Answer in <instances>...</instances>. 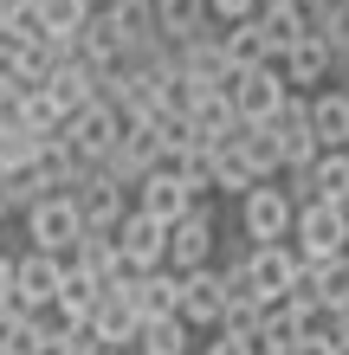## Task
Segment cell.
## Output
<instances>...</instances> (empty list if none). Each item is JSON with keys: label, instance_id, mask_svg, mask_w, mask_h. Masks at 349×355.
Returning a JSON list of instances; mask_svg holds the SVG:
<instances>
[{"label": "cell", "instance_id": "cell-1", "mask_svg": "<svg viewBox=\"0 0 349 355\" xmlns=\"http://www.w3.org/2000/svg\"><path fill=\"white\" fill-rule=\"evenodd\" d=\"M214 252H220L214 200H194L181 220H169V245H162V265L169 271H201V265H214Z\"/></svg>", "mask_w": 349, "mask_h": 355}, {"label": "cell", "instance_id": "cell-2", "mask_svg": "<svg viewBox=\"0 0 349 355\" xmlns=\"http://www.w3.org/2000/svg\"><path fill=\"white\" fill-rule=\"evenodd\" d=\"M291 214H298V207L284 200L278 175H272V181H253V187L239 194V233L253 239V245H265V239H291Z\"/></svg>", "mask_w": 349, "mask_h": 355}, {"label": "cell", "instance_id": "cell-3", "mask_svg": "<svg viewBox=\"0 0 349 355\" xmlns=\"http://www.w3.org/2000/svg\"><path fill=\"white\" fill-rule=\"evenodd\" d=\"M298 278H304V259H298L291 239H265V245H253V252H246V284H253L259 304H272V297H284V291H298Z\"/></svg>", "mask_w": 349, "mask_h": 355}, {"label": "cell", "instance_id": "cell-4", "mask_svg": "<svg viewBox=\"0 0 349 355\" xmlns=\"http://www.w3.org/2000/svg\"><path fill=\"white\" fill-rule=\"evenodd\" d=\"M58 136H65V149H71L78 162H91V168H97V162H104V155L117 149V136H123V116L110 110L104 97H91L85 110H71V116H65V130H58Z\"/></svg>", "mask_w": 349, "mask_h": 355}, {"label": "cell", "instance_id": "cell-5", "mask_svg": "<svg viewBox=\"0 0 349 355\" xmlns=\"http://www.w3.org/2000/svg\"><path fill=\"white\" fill-rule=\"evenodd\" d=\"M110 181H123V187H136L149 168H162V136H155V123L142 116V123H123V136H117V149L97 162Z\"/></svg>", "mask_w": 349, "mask_h": 355}, {"label": "cell", "instance_id": "cell-6", "mask_svg": "<svg viewBox=\"0 0 349 355\" xmlns=\"http://www.w3.org/2000/svg\"><path fill=\"white\" fill-rule=\"evenodd\" d=\"M291 245H298V259H304V265H317V259H343V214H337V200H311V207H298V214H291Z\"/></svg>", "mask_w": 349, "mask_h": 355}, {"label": "cell", "instance_id": "cell-7", "mask_svg": "<svg viewBox=\"0 0 349 355\" xmlns=\"http://www.w3.org/2000/svg\"><path fill=\"white\" fill-rule=\"evenodd\" d=\"M278 97H284L278 65H239V71H227V103H233L239 123H265L278 110Z\"/></svg>", "mask_w": 349, "mask_h": 355}, {"label": "cell", "instance_id": "cell-8", "mask_svg": "<svg viewBox=\"0 0 349 355\" xmlns=\"http://www.w3.org/2000/svg\"><path fill=\"white\" fill-rule=\"evenodd\" d=\"M110 245H117L123 271H155L162 265V245H169V226L149 220V214H136V207H123V220L110 226Z\"/></svg>", "mask_w": 349, "mask_h": 355}, {"label": "cell", "instance_id": "cell-9", "mask_svg": "<svg viewBox=\"0 0 349 355\" xmlns=\"http://www.w3.org/2000/svg\"><path fill=\"white\" fill-rule=\"evenodd\" d=\"M65 200H71V214H78L85 233H110V226L123 220V181H110L104 168H85Z\"/></svg>", "mask_w": 349, "mask_h": 355}, {"label": "cell", "instance_id": "cell-10", "mask_svg": "<svg viewBox=\"0 0 349 355\" xmlns=\"http://www.w3.org/2000/svg\"><path fill=\"white\" fill-rule=\"evenodd\" d=\"M19 220H26V239H33V252H52V259H65V252H71V239L85 233L65 194H46V200H33Z\"/></svg>", "mask_w": 349, "mask_h": 355}, {"label": "cell", "instance_id": "cell-11", "mask_svg": "<svg viewBox=\"0 0 349 355\" xmlns=\"http://www.w3.org/2000/svg\"><path fill=\"white\" fill-rule=\"evenodd\" d=\"M220 304H227V278H220L214 265H201V271H181V291H175V317L188 323V329H214Z\"/></svg>", "mask_w": 349, "mask_h": 355}, {"label": "cell", "instance_id": "cell-12", "mask_svg": "<svg viewBox=\"0 0 349 355\" xmlns=\"http://www.w3.org/2000/svg\"><path fill=\"white\" fill-rule=\"evenodd\" d=\"M85 329L97 336V349H130V343H136L142 317L130 310V297H123V284H117V291H97V304H91Z\"/></svg>", "mask_w": 349, "mask_h": 355}, {"label": "cell", "instance_id": "cell-13", "mask_svg": "<svg viewBox=\"0 0 349 355\" xmlns=\"http://www.w3.org/2000/svg\"><path fill=\"white\" fill-rule=\"evenodd\" d=\"M58 278H65V265H58L52 252H13V297L26 304V310H52V291Z\"/></svg>", "mask_w": 349, "mask_h": 355}, {"label": "cell", "instance_id": "cell-14", "mask_svg": "<svg viewBox=\"0 0 349 355\" xmlns=\"http://www.w3.org/2000/svg\"><path fill=\"white\" fill-rule=\"evenodd\" d=\"M175 291H181V271H169V265L130 271V278H123V297H130V310L142 323H149V317H175Z\"/></svg>", "mask_w": 349, "mask_h": 355}, {"label": "cell", "instance_id": "cell-15", "mask_svg": "<svg viewBox=\"0 0 349 355\" xmlns=\"http://www.w3.org/2000/svg\"><path fill=\"white\" fill-rule=\"evenodd\" d=\"M278 78H284V91H311V85H330V52H323V39L317 33H304L298 46H284L278 58Z\"/></svg>", "mask_w": 349, "mask_h": 355}, {"label": "cell", "instance_id": "cell-16", "mask_svg": "<svg viewBox=\"0 0 349 355\" xmlns=\"http://www.w3.org/2000/svg\"><path fill=\"white\" fill-rule=\"evenodd\" d=\"M253 26H259V39H265V52H284V46H298L304 33H311V7H298V0H265V7L253 13Z\"/></svg>", "mask_w": 349, "mask_h": 355}, {"label": "cell", "instance_id": "cell-17", "mask_svg": "<svg viewBox=\"0 0 349 355\" xmlns=\"http://www.w3.org/2000/svg\"><path fill=\"white\" fill-rule=\"evenodd\" d=\"M188 207H194V200H188V187L175 181V168H149V175L136 181V214H149V220L169 226V220L188 214Z\"/></svg>", "mask_w": 349, "mask_h": 355}, {"label": "cell", "instance_id": "cell-18", "mask_svg": "<svg viewBox=\"0 0 349 355\" xmlns=\"http://www.w3.org/2000/svg\"><path fill=\"white\" fill-rule=\"evenodd\" d=\"M304 110H311L317 149H337V142H349V91H330V85H323L317 97H304Z\"/></svg>", "mask_w": 349, "mask_h": 355}, {"label": "cell", "instance_id": "cell-19", "mask_svg": "<svg viewBox=\"0 0 349 355\" xmlns=\"http://www.w3.org/2000/svg\"><path fill=\"white\" fill-rule=\"evenodd\" d=\"M149 26H155V39L181 46V39H194L207 26V7L201 0H149Z\"/></svg>", "mask_w": 349, "mask_h": 355}, {"label": "cell", "instance_id": "cell-20", "mask_svg": "<svg viewBox=\"0 0 349 355\" xmlns=\"http://www.w3.org/2000/svg\"><path fill=\"white\" fill-rule=\"evenodd\" d=\"M130 355H194V329L181 323V317H149V323L136 329Z\"/></svg>", "mask_w": 349, "mask_h": 355}, {"label": "cell", "instance_id": "cell-21", "mask_svg": "<svg viewBox=\"0 0 349 355\" xmlns=\"http://www.w3.org/2000/svg\"><path fill=\"white\" fill-rule=\"evenodd\" d=\"M220 33V58L239 71V65H272V52H265V39H259V26L253 19H233V26H214Z\"/></svg>", "mask_w": 349, "mask_h": 355}, {"label": "cell", "instance_id": "cell-22", "mask_svg": "<svg viewBox=\"0 0 349 355\" xmlns=\"http://www.w3.org/2000/svg\"><path fill=\"white\" fill-rule=\"evenodd\" d=\"M97 291H104L97 278H85V271H65V278H58V291H52V310H58L65 323H85L91 304H97Z\"/></svg>", "mask_w": 349, "mask_h": 355}, {"label": "cell", "instance_id": "cell-23", "mask_svg": "<svg viewBox=\"0 0 349 355\" xmlns=\"http://www.w3.org/2000/svg\"><path fill=\"white\" fill-rule=\"evenodd\" d=\"M207 168H214V194H246L259 175H253V162H246L233 142H220V149H207Z\"/></svg>", "mask_w": 349, "mask_h": 355}, {"label": "cell", "instance_id": "cell-24", "mask_svg": "<svg viewBox=\"0 0 349 355\" xmlns=\"http://www.w3.org/2000/svg\"><path fill=\"white\" fill-rule=\"evenodd\" d=\"M233 149L253 162V175H259V181H272V175H278V142H272V130H265V123H239Z\"/></svg>", "mask_w": 349, "mask_h": 355}, {"label": "cell", "instance_id": "cell-25", "mask_svg": "<svg viewBox=\"0 0 349 355\" xmlns=\"http://www.w3.org/2000/svg\"><path fill=\"white\" fill-rule=\"evenodd\" d=\"M311 175H317V194H323V200H343V194H349V142H337V149H317Z\"/></svg>", "mask_w": 349, "mask_h": 355}, {"label": "cell", "instance_id": "cell-26", "mask_svg": "<svg viewBox=\"0 0 349 355\" xmlns=\"http://www.w3.org/2000/svg\"><path fill=\"white\" fill-rule=\"evenodd\" d=\"M39 78H46V65H39L33 52H19V46L0 39V91H33Z\"/></svg>", "mask_w": 349, "mask_h": 355}, {"label": "cell", "instance_id": "cell-27", "mask_svg": "<svg viewBox=\"0 0 349 355\" xmlns=\"http://www.w3.org/2000/svg\"><path fill=\"white\" fill-rule=\"evenodd\" d=\"M97 0H39V19H46V33L52 39H78V26L91 19Z\"/></svg>", "mask_w": 349, "mask_h": 355}, {"label": "cell", "instance_id": "cell-28", "mask_svg": "<svg viewBox=\"0 0 349 355\" xmlns=\"http://www.w3.org/2000/svg\"><path fill=\"white\" fill-rule=\"evenodd\" d=\"M19 110H26V130H33V136H58V130H65L58 103H52L46 91H39V85H33V91H19Z\"/></svg>", "mask_w": 349, "mask_h": 355}, {"label": "cell", "instance_id": "cell-29", "mask_svg": "<svg viewBox=\"0 0 349 355\" xmlns=\"http://www.w3.org/2000/svg\"><path fill=\"white\" fill-rule=\"evenodd\" d=\"M0 355H39V310L19 323H0Z\"/></svg>", "mask_w": 349, "mask_h": 355}, {"label": "cell", "instance_id": "cell-30", "mask_svg": "<svg viewBox=\"0 0 349 355\" xmlns=\"http://www.w3.org/2000/svg\"><path fill=\"white\" fill-rule=\"evenodd\" d=\"M39 136L33 130H0V168H33Z\"/></svg>", "mask_w": 349, "mask_h": 355}, {"label": "cell", "instance_id": "cell-31", "mask_svg": "<svg viewBox=\"0 0 349 355\" xmlns=\"http://www.w3.org/2000/svg\"><path fill=\"white\" fill-rule=\"evenodd\" d=\"M201 7H207L214 26H233V19H253L259 13V0H201Z\"/></svg>", "mask_w": 349, "mask_h": 355}, {"label": "cell", "instance_id": "cell-32", "mask_svg": "<svg viewBox=\"0 0 349 355\" xmlns=\"http://www.w3.org/2000/svg\"><path fill=\"white\" fill-rule=\"evenodd\" d=\"M278 355H330V336H317V329H311V336H291Z\"/></svg>", "mask_w": 349, "mask_h": 355}, {"label": "cell", "instance_id": "cell-33", "mask_svg": "<svg viewBox=\"0 0 349 355\" xmlns=\"http://www.w3.org/2000/svg\"><path fill=\"white\" fill-rule=\"evenodd\" d=\"M194 355H246V343H233V336H220V329H207V343H201Z\"/></svg>", "mask_w": 349, "mask_h": 355}, {"label": "cell", "instance_id": "cell-34", "mask_svg": "<svg viewBox=\"0 0 349 355\" xmlns=\"http://www.w3.org/2000/svg\"><path fill=\"white\" fill-rule=\"evenodd\" d=\"M13 297V252H0V304Z\"/></svg>", "mask_w": 349, "mask_h": 355}, {"label": "cell", "instance_id": "cell-35", "mask_svg": "<svg viewBox=\"0 0 349 355\" xmlns=\"http://www.w3.org/2000/svg\"><path fill=\"white\" fill-rule=\"evenodd\" d=\"M330 355H349V336H330Z\"/></svg>", "mask_w": 349, "mask_h": 355}, {"label": "cell", "instance_id": "cell-36", "mask_svg": "<svg viewBox=\"0 0 349 355\" xmlns=\"http://www.w3.org/2000/svg\"><path fill=\"white\" fill-rule=\"evenodd\" d=\"M97 355H130V349H97Z\"/></svg>", "mask_w": 349, "mask_h": 355}, {"label": "cell", "instance_id": "cell-37", "mask_svg": "<svg viewBox=\"0 0 349 355\" xmlns=\"http://www.w3.org/2000/svg\"><path fill=\"white\" fill-rule=\"evenodd\" d=\"M343 7H349V0H343Z\"/></svg>", "mask_w": 349, "mask_h": 355}]
</instances>
